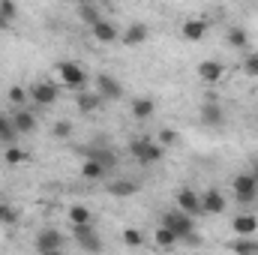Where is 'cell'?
I'll return each instance as SVG.
<instances>
[{
    "instance_id": "obj_20",
    "label": "cell",
    "mask_w": 258,
    "mask_h": 255,
    "mask_svg": "<svg viewBox=\"0 0 258 255\" xmlns=\"http://www.w3.org/2000/svg\"><path fill=\"white\" fill-rule=\"evenodd\" d=\"M231 231H234V234H255L258 231V216H252V213H237V216L231 219Z\"/></svg>"
},
{
    "instance_id": "obj_10",
    "label": "cell",
    "mask_w": 258,
    "mask_h": 255,
    "mask_svg": "<svg viewBox=\"0 0 258 255\" xmlns=\"http://www.w3.org/2000/svg\"><path fill=\"white\" fill-rule=\"evenodd\" d=\"M225 195L216 189V186H210V189L201 192V210L204 213H210V216H219V213H225Z\"/></svg>"
},
{
    "instance_id": "obj_32",
    "label": "cell",
    "mask_w": 258,
    "mask_h": 255,
    "mask_svg": "<svg viewBox=\"0 0 258 255\" xmlns=\"http://www.w3.org/2000/svg\"><path fill=\"white\" fill-rule=\"evenodd\" d=\"M156 141H159V144H162V147H174V144H177V141H180V135H177V132H174V129H159V132H156Z\"/></svg>"
},
{
    "instance_id": "obj_18",
    "label": "cell",
    "mask_w": 258,
    "mask_h": 255,
    "mask_svg": "<svg viewBox=\"0 0 258 255\" xmlns=\"http://www.w3.org/2000/svg\"><path fill=\"white\" fill-rule=\"evenodd\" d=\"M129 111H132V117H135V120H150V117H153V111H156V102H153L150 96H138V99H132Z\"/></svg>"
},
{
    "instance_id": "obj_9",
    "label": "cell",
    "mask_w": 258,
    "mask_h": 255,
    "mask_svg": "<svg viewBox=\"0 0 258 255\" xmlns=\"http://www.w3.org/2000/svg\"><path fill=\"white\" fill-rule=\"evenodd\" d=\"M105 99L99 96V90L93 87H84V90H75V105H78V111L81 114H93V111H99V105H102Z\"/></svg>"
},
{
    "instance_id": "obj_38",
    "label": "cell",
    "mask_w": 258,
    "mask_h": 255,
    "mask_svg": "<svg viewBox=\"0 0 258 255\" xmlns=\"http://www.w3.org/2000/svg\"><path fill=\"white\" fill-rule=\"evenodd\" d=\"M69 3H75V6H81V3H90V0H69Z\"/></svg>"
},
{
    "instance_id": "obj_25",
    "label": "cell",
    "mask_w": 258,
    "mask_h": 255,
    "mask_svg": "<svg viewBox=\"0 0 258 255\" xmlns=\"http://www.w3.org/2000/svg\"><path fill=\"white\" fill-rule=\"evenodd\" d=\"M15 138H18V129L12 123V117L9 114H0V141L3 144H15Z\"/></svg>"
},
{
    "instance_id": "obj_14",
    "label": "cell",
    "mask_w": 258,
    "mask_h": 255,
    "mask_svg": "<svg viewBox=\"0 0 258 255\" xmlns=\"http://www.w3.org/2000/svg\"><path fill=\"white\" fill-rule=\"evenodd\" d=\"M177 207L186 210L189 216H201V213H204V210H201V195L195 189H189V186H183V189L177 192Z\"/></svg>"
},
{
    "instance_id": "obj_31",
    "label": "cell",
    "mask_w": 258,
    "mask_h": 255,
    "mask_svg": "<svg viewBox=\"0 0 258 255\" xmlns=\"http://www.w3.org/2000/svg\"><path fill=\"white\" fill-rule=\"evenodd\" d=\"M6 96H9V102H12V105H15V108H18V105H24V102H27V99H30V96H27V90H24V87H21V84H12V87H9V93H6Z\"/></svg>"
},
{
    "instance_id": "obj_16",
    "label": "cell",
    "mask_w": 258,
    "mask_h": 255,
    "mask_svg": "<svg viewBox=\"0 0 258 255\" xmlns=\"http://www.w3.org/2000/svg\"><path fill=\"white\" fill-rule=\"evenodd\" d=\"M84 156H90V159H96V162H102L108 171L117 165V153L111 150V147H105V144H93V147H87L84 150Z\"/></svg>"
},
{
    "instance_id": "obj_6",
    "label": "cell",
    "mask_w": 258,
    "mask_h": 255,
    "mask_svg": "<svg viewBox=\"0 0 258 255\" xmlns=\"http://www.w3.org/2000/svg\"><path fill=\"white\" fill-rule=\"evenodd\" d=\"M66 246V237L60 231H54V228H42L39 234H36V240H33V249L42 255L48 252H57V249H63Z\"/></svg>"
},
{
    "instance_id": "obj_27",
    "label": "cell",
    "mask_w": 258,
    "mask_h": 255,
    "mask_svg": "<svg viewBox=\"0 0 258 255\" xmlns=\"http://www.w3.org/2000/svg\"><path fill=\"white\" fill-rule=\"evenodd\" d=\"M3 159H6L9 165H21V162H27V159H30V153H27V150H21V147H15V144H6Z\"/></svg>"
},
{
    "instance_id": "obj_35",
    "label": "cell",
    "mask_w": 258,
    "mask_h": 255,
    "mask_svg": "<svg viewBox=\"0 0 258 255\" xmlns=\"http://www.w3.org/2000/svg\"><path fill=\"white\" fill-rule=\"evenodd\" d=\"M243 75H249V78H258V51H252V54H246V60H243Z\"/></svg>"
},
{
    "instance_id": "obj_29",
    "label": "cell",
    "mask_w": 258,
    "mask_h": 255,
    "mask_svg": "<svg viewBox=\"0 0 258 255\" xmlns=\"http://www.w3.org/2000/svg\"><path fill=\"white\" fill-rule=\"evenodd\" d=\"M78 18H81L84 24H96L102 15H99V9H96L93 0H90V3H81V6H78Z\"/></svg>"
},
{
    "instance_id": "obj_11",
    "label": "cell",
    "mask_w": 258,
    "mask_h": 255,
    "mask_svg": "<svg viewBox=\"0 0 258 255\" xmlns=\"http://www.w3.org/2000/svg\"><path fill=\"white\" fill-rule=\"evenodd\" d=\"M207 30H210V24H207L204 18H186V21L180 24V36H183L186 42H201V39L207 36Z\"/></svg>"
},
{
    "instance_id": "obj_22",
    "label": "cell",
    "mask_w": 258,
    "mask_h": 255,
    "mask_svg": "<svg viewBox=\"0 0 258 255\" xmlns=\"http://www.w3.org/2000/svg\"><path fill=\"white\" fill-rule=\"evenodd\" d=\"M153 243H156L159 249H171V246H177L180 240H177V234H174L171 228H165V225H159V228L153 231Z\"/></svg>"
},
{
    "instance_id": "obj_5",
    "label": "cell",
    "mask_w": 258,
    "mask_h": 255,
    "mask_svg": "<svg viewBox=\"0 0 258 255\" xmlns=\"http://www.w3.org/2000/svg\"><path fill=\"white\" fill-rule=\"evenodd\" d=\"M27 96L33 99V105H39V108H48V105H54V102H57V96H60V87H57L54 81H36V84L27 90Z\"/></svg>"
},
{
    "instance_id": "obj_13",
    "label": "cell",
    "mask_w": 258,
    "mask_h": 255,
    "mask_svg": "<svg viewBox=\"0 0 258 255\" xmlns=\"http://www.w3.org/2000/svg\"><path fill=\"white\" fill-rule=\"evenodd\" d=\"M147 36H150V27H147L144 21H135V24H129L126 30H123L120 42L129 45V48H135V45H144V42H147Z\"/></svg>"
},
{
    "instance_id": "obj_8",
    "label": "cell",
    "mask_w": 258,
    "mask_h": 255,
    "mask_svg": "<svg viewBox=\"0 0 258 255\" xmlns=\"http://www.w3.org/2000/svg\"><path fill=\"white\" fill-rule=\"evenodd\" d=\"M96 90H99V96H102L105 102H117V99H123V84H120L117 78L105 75V72L96 75Z\"/></svg>"
},
{
    "instance_id": "obj_36",
    "label": "cell",
    "mask_w": 258,
    "mask_h": 255,
    "mask_svg": "<svg viewBox=\"0 0 258 255\" xmlns=\"http://www.w3.org/2000/svg\"><path fill=\"white\" fill-rule=\"evenodd\" d=\"M51 135L60 138V141H66V138L72 135V123H69V120H57V123L51 126Z\"/></svg>"
},
{
    "instance_id": "obj_28",
    "label": "cell",
    "mask_w": 258,
    "mask_h": 255,
    "mask_svg": "<svg viewBox=\"0 0 258 255\" xmlns=\"http://www.w3.org/2000/svg\"><path fill=\"white\" fill-rule=\"evenodd\" d=\"M228 249H234V252H258V243L252 240V234H240V240H231Z\"/></svg>"
},
{
    "instance_id": "obj_7",
    "label": "cell",
    "mask_w": 258,
    "mask_h": 255,
    "mask_svg": "<svg viewBox=\"0 0 258 255\" xmlns=\"http://www.w3.org/2000/svg\"><path fill=\"white\" fill-rule=\"evenodd\" d=\"M72 237H75V243H78L84 252H99V249H102V240L96 237V231H93V225H90V222L72 225Z\"/></svg>"
},
{
    "instance_id": "obj_39",
    "label": "cell",
    "mask_w": 258,
    "mask_h": 255,
    "mask_svg": "<svg viewBox=\"0 0 258 255\" xmlns=\"http://www.w3.org/2000/svg\"><path fill=\"white\" fill-rule=\"evenodd\" d=\"M0 27H3V18H0Z\"/></svg>"
},
{
    "instance_id": "obj_2",
    "label": "cell",
    "mask_w": 258,
    "mask_h": 255,
    "mask_svg": "<svg viewBox=\"0 0 258 255\" xmlns=\"http://www.w3.org/2000/svg\"><path fill=\"white\" fill-rule=\"evenodd\" d=\"M162 225H165V228H171V231L177 234V240H183L186 234H192V231H195V216H189V213H186V210H180V207H174V210L162 213Z\"/></svg>"
},
{
    "instance_id": "obj_4",
    "label": "cell",
    "mask_w": 258,
    "mask_h": 255,
    "mask_svg": "<svg viewBox=\"0 0 258 255\" xmlns=\"http://www.w3.org/2000/svg\"><path fill=\"white\" fill-rule=\"evenodd\" d=\"M57 75H60V84L69 90H84L87 87V72L72 60H60L57 63Z\"/></svg>"
},
{
    "instance_id": "obj_34",
    "label": "cell",
    "mask_w": 258,
    "mask_h": 255,
    "mask_svg": "<svg viewBox=\"0 0 258 255\" xmlns=\"http://www.w3.org/2000/svg\"><path fill=\"white\" fill-rule=\"evenodd\" d=\"M123 243L132 246V249H138V246L144 243V234H141L138 228H126V231H123Z\"/></svg>"
},
{
    "instance_id": "obj_23",
    "label": "cell",
    "mask_w": 258,
    "mask_h": 255,
    "mask_svg": "<svg viewBox=\"0 0 258 255\" xmlns=\"http://www.w3.org/2000/svg\"><path fill=\"white\" fill-rule=\"evenodd\" d=\"M138 189H141V183H135V180H114V183H108V192L114 198H129V195H135Z\"/></svg>"
},
{
    "instance_id": "obj_24",
    "label": "cell",
    "mask_w": 258,
    "mask_h": 255,
    "mask_svg": "<svg viewBox=\"0 0 258 255\" xmlns=\"http://www.w3.org/2000/svg\"><path fill=\"white\" fill-rule=\"evenodd\" d=\"M225 39H228V45H231V48H237V51L249 48V33H246L243 27H231V30L225 33Z\"/></svg>"
},
{
    "instance_id": "obj_15",
    "label": "cell",
    "mask_w": 258,
    "mask_h": 255,
    "mask_svg": "<svg viewBox=\"0 0 258 255\" xmlns=\"http://www.w3.org/2000/svg\"><path fill=\"white\" fill-rule=\"evenodd\" d=\"M198 78L207 81V84L222 81V78H225V63H219V60H201V63H198Z\"/></svg>"
},
{
    "instance_id": "obj_21",
    "label": "cell",
    "mask_w": 258,
    "mask_h": 255,
    "mask_svg": "<svg viewBox=\"0 0 258 255\" xmlns=\"http://www.w3.org/2000/svg\"><path fill=\"white\" fill-rule=\"evenodd\" d=\"M105 174H108V168H105L102 162L84 156V162H81V177H84V180H102Z\"/></svg>"
},
{
    "instance_id": "obj_30",
    "label": "cell",
    "mask_w": 258,
    "mask_h": 255,
    "mask_svg": "<svg viewBox=\"0 0 258 255\" xmlns=\"http://www.w3.org/2000/svg\"><path fill=\"white\" fill-rule=\"evenodd\" d=\"M69 222H72V225L90 222V210H87L84 204H75V207H69Z\"/></svg>"
},
{
    "instance_id": "obj_33",
    "label": "cell",
    "mask_w": 258,
    "mask_h": 255,
    "mask_svg": "<svg viewBox=\"0 0 258 255\" xmlns=\"http://www.w3.org/2000/svg\"><path fill=\"white\" fill-rule=\"evenodd\" d=\"M15 15H18V6H15V0H0V18H3V24H9Z\"/></svg>"
},
{
    "instance_id": "obj_1",
    "label": "cell",
    "mask_w": 258,
    "mask_h": 255,
    "mask_svg": "<svg viewBox=\"0 0 258 255\" xmlns=\"http://www.w3.org/2000/svg\"><path fill=\"white\" fill-rule=\"evenodd\" d=\"M129 153H132L141 165H156V162L165 159V147H162L159 141H153V138H135V141L129 144Z\"/></svg>"
},
{
    "instance_id": "obj_12",
    "label": "cell",
    "mask_w": 258,
    "mask_h": 255,
    "mask_svg": "<svg viewBox=\"0 0 258 255\" xmlns=\"http://www.w3.org/2000/svg\"><path fill=\"white\" fill-rule=\"evenodd\" d=\"M90 33H93V39H96V42H102V45H111V42H117V39H120L117 27H114L111 21H105V18H99L96 24H90Z\"/></svg>"
},
{
    "instance_id": "obj_37",
    "label": "cell",
    "mask_w": 258,
    "mask_h": 255,
    "mask_svg": "<svg viewBox=\"0 0 258 255\" xmlns=\"http://www.w3.org/2000/svg\"><path fill=\"white\" fill-rule=\"evenodd\" d=\"M249 171L255 174V180H258V156H255V159H252V168H249Z\"/></svg>"
},
{
    "instance_id": "obj_19",
    "label": "cell",
    "mask_w": 258,
    "mask_h": 255,
    "mask_svg": "<svg viewBox=\"0 0 258 255\" xmlns=\"http://www.w3.org/2000/svg\"><path fill=\"white\" fill-rule=\"evenodd\" d=\"M201 123H204V126H222V123H225V111H222V105H216V102H204V105H201Z\"/></svg>"
},
{
    "instance_id": "obj_3",
    "label": "cell",
    "mask_w": 258,
    "mask_h": 255,
    "mask_svg": "<svg viewBox=\"0 0 258 255\" xmlns=\"http://www.w3.org/2000/svg\"><path fill=\"white\" fill-rule=\"evenodd\" d=\"M231 189H234V198H237V204H252L258 198V180L252 171H243V174H237L234 180H231Z\"/></svg>"
},
{
    "instance_id": "obj_17",
    "label": "cell",
    "mask_w": 258,
    "mask_h": 255,
    "mask_svg": "<svg viewBox=\"0 0 258 255\" xmlns=\"http://www.w3.org/2000/svg\"><path fill=\"white\" fill-rule=\"evenodd\" d=\"M9 117H12L15 129H18V135H30V132H36V117H33L27 108H21V105H18Z\"/></svg>"
},
{
    "instance_id": "obj_26",
    "label": "cell",
    "mask_w": 258,
    "mask_h": 255,
    "mask_svg": "<svg viewBox=\"0 0 258 255\" xmlns=\"http://www.w3.org/2000/svg\"><path fill=\"white\" fill-rule=\"evenodd\" d=\"M18 219H21L18 207L9 201H0V225H18Z\"/></svg>"
}]
</instances>
